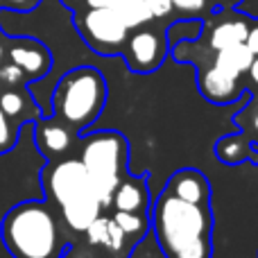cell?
<instances>
[{
  "mask_svg": "<svg viewBox=\"0 0 258 258\" xmlns=\"http://www.w3.org/2000/svg\"><path fill=\"white\" fill-rule=\"evenodd\" d=\"M150 227L165 258H213L211 206L190 204L161 190L150 202Z\"/></svg>",
  "mask_w": 258,
  "mask_h": 258,
  "instance_id": "cell-1",
  "label": "cell"
},
{
  "mask_svg": "<svg viewBox=\"0 0 258 258\" xmlns=\"http://www.w3.org/2000/svg\"><path fill=\"white\" fill-rule=\"evenodd\" d=\"M3 242L14 258H61L68 242L48 202H21L3 218Z\"/></svg>",
  "mask_w": 258,
  "mask_h": 258,
  "instance_id": "cell-2",
  "label": "cell"
},
{
  "mask_svg": "<svg viewBox=\"0 0 258 258\" xmlns=\"http://www.w3.org/2000/svg\"><path fill=\"white\" fill-rule=\"evenodd\" d=\"M41 183L48 202L59 209L63 224L71 231L84 233L102 213L95 183L80 159H59L48 163L41 172Z\"/></svg>",
  "mask_w": 258,
  "mask_h": 258,
  "instance_id": "cell-3",
  "label": "cell"
},
{
  "mask_svg": "<svg viewBox=\"0 0 258 258\" xmlns=\"http://www.w3.org/2000/svg\"><path fill=\"white\" fill-rule=\"evenodd\" d=\"M109 86L104 75L93 66L68 71L52 91V118L80 136L107 107Z\"/></svg>",
  "mask_w": 258,
  "mask_h": 258,
  "instance_id": "cell-4",
  "label": "cell"
},
{
  "mask_svg": "<svg viewBox=\"0 0 258 258\" xmlns=\"http://www.w3.org/2000/svg\"><path fill=\"white\" fill-rule=\"evenodd\" d=\"M77 159L82 161L89 177L93 179L102 209H107L111 204V195L116 186L129 174V143L125 134L113 132V129L89 134L80 141V156Z\"/></svg>",
  "mask_w": 258,
  "mask_h": 258,
  "instance_id": "cell-5",
  "label": "cell"
},
{
  "mask_svg": "<svg viewBox=\"0 0 258 258\" xmlns=\"http://www.w3.org/2000/svg\"><path fill=\"white\" fill-rule=\"evenodd\" d=\"M75 25L86 45L104 57L120 54L129 34L111 7H86L84 12L75 14Z\"/></svg>",
  "mask_w": 258,
  "mask_h": 258,
  "instance_id": "cell-6",
  "label": "cell"
},
{
  "mask_svg": "<svg viewBox=\"0 0 258 258\" xmlns=\"http://www.w3.org/2000/svg\"><path fill=\"white\" fill-rule=\"evenodd\" d=\"M120 54L125 57L132 73H141V75L154 73L156 68H161L168 54V36L161 30H147L145 25L129 30Z\"/></svg>",
  "mask_w": 258,
  "mask_h": 258,
  "instance_id": "cell-7",
  "label": "cell"
},
{
  "mask_svg": "<svg viewBox=\"0 0 258 258\" xmlns=\"http://www.w3.org/2000/svg\"><path fill=\"white\" fill-rule=\"evenodd\" d=\"M197 89L202 98L211 104H233L249 95L242 77L231 75L211 61L197 63Z\"/></svg>",
  "mask_w": 258,
  "mask_h": 258,
  "instance_id": "cell-8",
  "label": "cell"
},
{
  "mask_svg": "<svg viewBox=\"0 0 258 258\" xmlns=\"http://www.w3.org/2000/svg\"><path fill=\"white\" fill-rule=\"evenodd\" d=\"M163 192L177 197V200L190 202V204L211 206L213 190H211V181L204 172H200L197 168H181L170 174V179L163 186Z\"/></svg>",
  "mask_w": 258,
  "mask_h": 258,
  "instance_id": "cell-9",
  "label": "cell"
},
{
  "mask_svg": "<svg viewBox=\"0 0 258 258\" xmlns=\"http://www.w3.org/2000/svg\"><path fill=\"white\" fill-rule=\"evenodd\" d=\"M9 59L25 73L27 80H41L52 68V54L36 39H18L9 48Z\"/></svg>",
  "mask_w": 258,
  "mask_h": 258,
  "instance_id": "cell-10",
  "label": "cell"
},
{
  "mask_svg": "<svg viewBox=\"0 0 258 258\" xmlns=\"http://www.w3.org/2000/svg\"><path fill=\"white\" fill-rule=\"evenodd\" d=\"M89 245L98 247V249L107 251L111 258H129L134 247L127 242L125 233L120 231L113 218H104V215H98L93 222L86 227L84 231Z\"/></svg>",
  "mask_w": 258,
  "mask_h": 258,
  "instance_id": "cell-11",
  "label": "cell"
},
{
  "mask_svg": "<svg viewBox=\"0 0 258 258\" xmlns=\"http://www.w3.org/2000/svg\"><path fill=\"white\" fill-rule=\"evenodd\" d=\"M75 141H77V134L71 132L59 120H54L52 116L45 118V120L43 118H36L34 120V143L41 154L48 156V159L68 154Z\"/></svg>",
  "mask_w": 258,
  "mask_h": 258,
  "instance_id": "cell-12",
  "label": "cell"
},
{
  "mask_svg": "<svg viewBox=\"0 0 258 258\" xmlns=\"http://www.w3.org/2000/svg\"><path fill=\"white\" fill-rule=\"evenodd\" d=\"M247 32H249V16H240V14H229L222 16L211 25V30L206 27V32H202V36L206 39V48L211 52H218L222 48L236 43H245Z\"/></svg>",
  "mask_w": 258,
  "mask_h": 258,
  "instance_id": "cell-13",
  "label": "cell"
},
{
  "mask_svg": "<svg viewBox=\"0 0 258 258\" xmlns=\"http://www.w3.org/2000/svg\"><path fill=\"white\" fill-rule=\"evenodd\" d=\"M150 188H147V172L141 174H127L120 183L116 186L111 195L113 211H150Z\"/></svg>",
  "mask_w": 258,
  "mask_h": 258,
  "instance_id": "cell-14",
  "label": "cell"
},
{
  "mask_svg": "<svg viewBox=\"0 0 258 258\" xmlns=\"http://www.w3.org/2000/svg\"><path fill=\"white\" fill-rule=\"evenodd\" d=\"M213 152L215 159L224 165H240V163L258 165V145H254L242 132L220 136L215 141Z\"/></svg>",
  "mask_w": 258,
  "mask_h": 258,
  "instance_id": "cell-15",
  "label": "cell"
},
{
  "mask_svg": "<svg viewBox=\"0 0 258 258\" xmlns=\"http://www.w3.org/2000/svg\"><path fill=\"white\" fill-rule=\"evenodd\" d=\"M251 59H254V52L249 50V45L236 43V45H229V48H222V50H218V52H213L211 63H215V66H220L222 71L231 73V75H236V77H245Z\"/></svg>",
  "mask_w": 258,
  "mask_h": 258,
  "instance_id": "cell-16",
  "label": "cell"
},
{
  "mask_svg": "<svg viewBox=\"0 0 258 258\" xmlns=\"http://www.w3.org/2000/svg\"><path fill=\"white\" fill-rule=\"evenodd\" d=\"M111 218L125 233L132 247H136L150 231V211L147 213H143V211H113Z\"/></svg>",
  "mask_w": 258,
  "mask_h": 258,
  "instance_id": "cell-17",
  "label": "cell"
},
{
  "mask_svg": "<svg viewBox=\"0 0 258 258\" xmlns=\"http://www.w3.org/2000/svg\"><path fill=\"white\" fill-rule=\"evenodd\" d=\"M233 125L242 132L254 145H258V91H249V98L245 100V107L233 113Z\"/></svg>",
  "mask_w": 258,
  "mask_h": 258,
  "instance_id": "cell-18",
  "label": "cell"
},
{
  "mask_svg": "<svg viewBox=\"0 0 258 258\" xmlns=\"http://www.w3.org/2000/svg\"><path fill=\"white\" fill-rule=\"evenodd\" d=\"M111 9L116 12V16L120 18L127 30H136V27H143L152 21L145 0H116Z\"/></svg>",
  "mask_w": 258,
  "mask_h": 258,
  "instance_id": "cell-19",
  "label": "cell"
},
{
  "mask_svg": "<svg viewBox=\"0 0 258 258\" xmlns=\"http://www.w3.org/2000/svg\"><path fill=\"white\" fill-rule=\"evenodd\" d=\"M30 95L23 91H5L0 95V109L7 118H23L27 120V104H30Z\"/></svg>",
  "mask_w": 258,
  "mask_h": 258,
  "instance_id": "cell-20",
  "label": "cell"
},
{
  "mask_svg": "<svg viewBox=\"0 0 258 258\" xmlns=\"http://www.w3.org/2000/svg\"><path fill=\"white\" fill-rule=\"evenodd\" d=\"M14 145H16V129H12L9 118L5 116L3 109H0V154L9 152Z\"/></svg>",
  "mask_w": 258,
  "mask_h": 258,
  "instance_id": "cell-21",
  "label": "cell"
},
{
  "mask_svg": "<svg viewBox=\"0 0 258 258\" xmlns=\"http://www.w3.org/2000/svg\"><path fill=\"white\" fill-rule=\"evenodd\" d=\"M25 80H27L25 73H23L16 63H5V66H0V82H3V84L18 86V84H23Z\"/></svg>",
  "mask_w": 258,
  "mask_h": 258,
  "instance_id": "cell-22",
  "label": "cell"
},
{
  "mask_svg": "<svg viewBox=\"0 0 258 258\" xmlns=\"http://www.w3.org/2000/svg\"><path fill=\"white\" fill-rule=\"evenodd\" d=\"M145 5H147V9H150V16H152V21L154 18H165V16H170L172 14V0H145Z\"/></svg>",
  "mask_w": 258,
  "mask_h": 258,
  "instance_id": "cell-23",
  "label": "cell"
},
{
  "mask_svg": "<svg viewBox=\"0 0 258 258\" xmlns=\"http://www.w3.org/2000/svg\"><path fill=\"white\" fill-rule=\"evenodd\" d=\"M209 0H172V7L183 14H200L206 9Z\"/></svg>",
  "mask_w": 258,
  "mask_h": 258,
  "instance_id": "cell-24",
  "label": "cell"
},
{
  "mask_svg": "<svg viewBox=\"0 0 258 258\" xmlns=\"http://www.w3.org/2000/svg\"><path fill=\"white\" fill-rule=\"evenodd\" d=\"M242 80L249 84L247 89L258 91V54H254V59H251V63H249V68H247V73H245Z\"/></svg>",
  "mask_w": 258,
  "mask_h": 258,
  "instance_id": "cell-25",
  "label": "cell"
},
{
  "mask_svg": "<svg viewBox=\"0 0 258 258\" xmlns=\"http://www.w3.org/2000/svg\"><path fill=\"white\" fill-rule=\"evenodd\" d=\"M247 45H249V50L254 54H258V21L254 18H249V32H247Z\"/></svg>",
  "mask_w": 258,
  "mask_h": 258,
  "instance_id": "cell-26",
  "label": "cell"
},
{
  "mask_svg": "<svg viewBox=\"0 0 258 258\" xmlns=\"http://www.w3.org/2000/svg\"><path fill=\"white\" fill-rule=\"evenodd\" d=\"M5 3L9 5L12 9H18V12H27V9H32L39 0H5Z\"/></svg>",
  "mask_w": 258,
  "mask_h": 258,
  "instance_id": "cell-27",
  "label": "cell"
},
{
  "mask_svg": "<svg viewBox=\"0 0 258 258\" xmlns=\"http://www.w3.org/2000/svg\"><path fill=\"white\" fill-rule=\"evenodd\" d=\"M86 7H113L116 0H84Z\"/></svg>",
  "mask_w": 258,
  "mask_h": 258,
  "instance_id": "cell-28",
  "label": "cell"
},
{
  "mask_svg": "<svg viewBox=\"0 0 258 258\" xmlns=\"http://www.w3.org/2000/svg\"><path fill=\"white\" fill-rule=\"evenodd\" d=\"M61 258H93V256H86V254H82L77 247H68L66 249V254H63Z\"/></svg>",
  "mask_w": 258,
  "mask_h": 258,
  "instance_id": "cell-29",
  "label": "cell"
},
{
  "mask_svg": "<svg viewBox=\"0 0 258 258\" xmlns=\"http://www.w3.org/2000/svg\"><path fill=\"white\" fill-rule=\"evenodd\" d=\"M220 3H222L224 7H233V5H238L240 0H220Z\"/></svg>",
  "mask_w": 258,
  "mask_h": 258,
  "instance_id": "cell-30",
  "label": "cell"
},
{
  "mask_svg": "<svg viewBox=\"0 0 258 258\" xmlns=\"http://www.w3.org/2000/svg\"><path fill=\"white\" fill-rule=\"evenodd\" d=\"M3 57H5V50H3V45H0V61H3Z\"/></svg>",
  "mask_w": 258,
  "mask_h": 258,
  "instance_id": "cell-31",
  "label": "cell"
},
{
  "mask_svg": "<svg viewBox=\"0 0 258 258\" xmlns=\"http://www.w3.org/2000/svg\"><path fill=\"white\" fill-rule=\"evenodd\" d=\"M73 3H84V0H73Z\"/></svg>",
  "mask_w": 258,
  "mask_h": 258,
  "instance_id": "cell-32",
  "label": "cell"
}]
</instances>
